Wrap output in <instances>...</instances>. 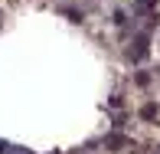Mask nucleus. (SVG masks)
<instances>
[{"label":"nucleus","instance_id":"1","mask_svg":"<svg viewBox=\"0 0 160 154\" xmlns=\"http://www.w3.org/2000/svg\"><path fill=\"white\" fill-rule=\"evenodd\" d=\"M147 43H150V40H147L144 33L134 40V49H131V59H134V62H144V59H147V53H150V49H147Z\"/></svg>","mask_w":160,"mask_h":154},{"label":"nucleus","instance_id":"2","mask_svg":"<svg viewBox=\"0 0 160 154\" xmlns=\"http://www.w3.org/2000/svg\"><path fill=\"white\" fill-rule=\"evenodd\" d=\"M128 144L131 141H128L124 135H108L105 138V148H111V151H121V148H128Z\"/></svg>","mask_w":160,"mask_h":154},{"label":"nucleus","instance_id":"3","mask_svg":"<svg viewBox=\"0 0 160 154\" xmlns=\"http://www.w3.org/2000/svg\"><path fill=\"white\" fill-rule=\"evenodd\" d=\"M141 118H144V121H154V118H157V105H154V102H147V105L141 108Z\"/></svg>","mask_w":160,"mask_h":154},{"label":"nucleus","instance_id":"4","mask_svg":"<svg viewBox=\"0 0 160 154\" xmlns=\"http://www.w3.org/2000/svg\"><path fill=\"white\" fill-rule=\"evenodd\" d=\"M154 3H157V0H137V10H150Z\"/></svg>","mask_w":160,"mask_h":154},{"label":"nucleus","instance_id":"5","mask_svg":"<svg viewBox=\"0 0 160 154\" xmlns=\"http://www.w3.org/2000/svg\"><path fill=\"white\" fill-rule=\"evenodd\" d=\"M134 79H137V85H147V82H150V76H147V72H137Z\"/></svg>","mask_w":160,"mask_h":154},{"label":"nucleus","instance_id":"6","mask_svg":"<svg viewBox=\"0 0 160 154\" xmlns=\"http://www.w3.org/2000/svg\"><path fill=\"white\" fill-rule=\"evenodd\" d=\"M7 151H10V144H7V141H0V154H7Z\"/></svg>","mask_w":160,"mask_h":154},{"label":"nucleus","instance_id":"7","mask_svg":"<svg viewBox=\"0 0 160 154\" xmlns=\"http://www.w3.org/2000/svg\"><path fill=\"white\" fill-rule=\"evenodd\" d=\"M56 154H59V151H56Z\"/></svg>","mask_w":160,"mask_h":154}]
</instances>
